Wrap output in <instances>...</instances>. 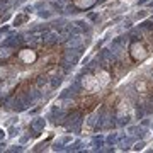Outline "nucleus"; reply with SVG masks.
I'll return each mask as SVG.
<instances>
[{
    "instance_id": "obj_1",
    "label": "nucleus",
    "mask_w": 153,
    "mask_h": 153,
    "mask_svg": "<svg viewBox=\"0 0 153 153\" xmlns=\"http://www.w3.org/2000/svg\"><path fill=\"white\" fill-rule=\"evenodd\" d=\"M109 82H111L109 73L104 71V70H99V71H95V73H92V75L83 76L82 85L85 87V90H88V92H100V90H104V88L109 85Z\"/></svg>"
},
{
    "instance_id": "obj_2",
    "label": "nucleus",
    "mask_w": 153,
    "mask_h": 153,
    "mask_svg": "<svg viewBox=\"0 0 153 153\" xmlns=\"http://www.w3.org/2000/svg\"><path fill=\"white\" fill-rule=\"evenodd\" d=\"M131 56H133V58H134L136 61L145 60V58L148 56V51H146L145 48H143V46H141L140 43H134V44L131 46Z\"/></svg>"
},
{
    "instance_id": "obj_3",
    "label": "nucleus",
    "mask_w": 153,
    "mask_h": 153,
    "mask_svg": "<svg viewBox=\"0 0 153 153\" xmlns=\"http://www.w3.org/2000/svg\"><path fill=\"white\" fill-rule=\"evenodd\" d=\"M19 56H21V60H22V61H26V63H31V61L36 60V55H34L31 49H22Z\"/></svg>"
},
{
    "instance_id": "obj_4",
    "label": "nucleus",
    "mask_w": 153,
    "mask_h": 153,
    "mask_svg": "<svg viewBox=\"0 0 153 153\" xmlns=\"http://www.w3.org/2000/svg\"><path fill=\"white\" fill-rule=\"evenodd\" d=\"M75 2L76 7H80V9H88L90 5L95 4V0H73Z\"/></svg>"
},
{
    "instance_id": "obj_5",
    "label": "nucleus",
    "mask_w": 153,
    "mask_h": 153,
    "mask_svg": "<svg viewBox=\"0 0 153 153\" xmlns=\"http://www.w3.org/2000/svg\"><path fill=\"white\" fill-rule=\"evenodd\" d=\"M5 71H4V68H0V78H2V75H4Z\"/></svg>"
},
{
    "instance_id": "obj_6",
    "label": "nucleus",
    "mask_w": 153,
    "mask_h": 153,
    "mask_svg": "<svg viewBox=\"0 0 153 153\" xmlns=\"http://www.w3.org/2000/svg\"><path fill=\"white\" fill-rule=\"evenodd\" d=\"M9 53H2V49H0V56H7Z\"/></svg>"
}]
</instances>
